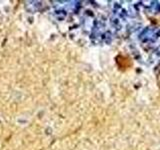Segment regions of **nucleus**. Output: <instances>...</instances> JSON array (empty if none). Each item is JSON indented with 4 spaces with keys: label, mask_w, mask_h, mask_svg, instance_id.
Returning <instances> with one entry per match:
<instances>
[{
    "label": "nucleus",
    "mask_w": 160,
    "mask_h": 150,
    "mask_svg": "<svg viewBox=\"0 0 160 150\" xmlns=\"http://www.w3.org/2000/svg\"><path fill=\"white\" fill-rule=\"evenodd\" d=\"M116 63L118 67L121 70H126L131 66V59L128 56H124V55H119L116 57Z\"/></svg>",
    "instance_id": "1"
},
{
    "label": "nucleus",
    "mask_w": 160,
    "mask_h": 150,
    "mask_svg": "<svg viewBox=\"0 0 160 150\" xmlns=\"http://www.w3.org/2000/svg\"><path fill=\"white\" fill-rule=\"evenodd\" d=\"M159 84H160V75H159Z\"/></svg>",
    "instance_id": "2"
}]
</instances>
